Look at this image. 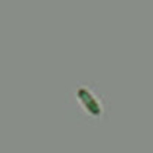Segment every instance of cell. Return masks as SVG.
<instances>
[{"instance_id":"cell-1","label":"cell","mask_w":153,"mask_h":153,"mask_svg":"<svg viewBox=\"0 0 153 153\" xmlns=\"http://www.w3.org/2000/svg\"><path fill=\"white\" fill-rule=\"evenodd\" d=\"M67 105L79 124L100 127L108 121L111 102L95 81H76L67 91Z\"/></svg>"}]
</instances>
